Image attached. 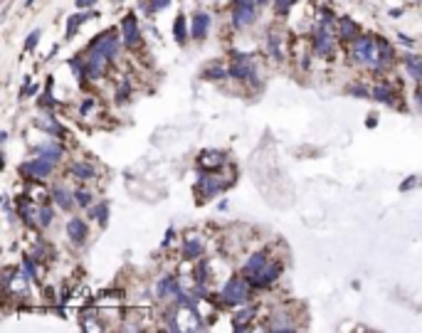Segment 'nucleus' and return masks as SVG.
Masks as SVG:
<instances>
[{"instance_id": "1", "label": "nucleus", "mask_w": 422, "mask_h": 333, "mask_svg": "<svg viewBox=\"0 0 422 333\" xmlns=\"http://www.w3.org/2000/svg\"><path fill=\"white\" fill-rule=\"evenodd\" d=\"M252 281L247 277H232L227 279L222 291H220V301L222 304H230V306H242V304H249L252 299Z\"/></svg>"}, {"instance_id": "2", "label": "nucleus", "mask_w": 422, "mask_h": 333, "mask_svg": "<svg viewBox=\"0 0 422 333\" xmlns=\"http://www.w3.org/2000/svg\"><path fill=\"white\" fill-rule=\"evenodd\" d=\"M230 183H232V180H225V178H217V175H212V173H208V170H200L198 185H195V193H198L203 200H208V198L222 193Z\"/></svg>"}, {"instance_id": "3", "label": "nucleus", "mask_w": 422, "mask_h": 333, "mask_svg": "<svg viewBox=\"0 0 422 333\" xmlns=\"http://www.w3.org/2000/svg\"><path fill=\"white\" fill-rule=\"evenodd\" d=\"M353 57L358 62H365L370 67L378 64V40H373V37L368 35H361L353 40Z\"/></svg>"}, {"instance_id": "4", "label": "nucleus", "mask_w": 422, "mask_h": 333, "mask_svg": "<svg viewBox=\"0 0 422 333\" xmlns=\"http://www.w3.org/2000/svg\"><path fill=\"white\" fill-rule=\"evenodd\" d=\"M52 170H55V163L47 161V158H42V156H37V158H32V161H25V163L20 166V173L27 175L30 180H45Z\"/></svg>"}, {"instance_id": "5", "label": "nucleus", "mask_w": 422, "mask_h": 333, "mask_svg": "<svg viewBox=\"0 0 422 333\" xmlns=\"http://www.w3.org/2000/svg\"><path fill=\"white\" fill-rule=\"evenodd\" d=\"M333 25H326L319 20V27L314 32V50L319 57H328L333 52V32H331Z\"/></svg>"}, {"instance_id": "6", "label": "nucleus", "mask_w": 422, "mask_h": 333, "mask_svg": "<svg viewBox=\"0 0 422 333\" xmlns=\"http://www.w3.org/2000/svg\"><path fill=\"white\" fill-rule=\"evenodd\" d=\"M99 52V55H104L106 59H114L119 55V35H114V32H104L101 37H96V40L92 42V47H89V52Z\"/></svg>"}, {"instance_id": "7", "label": "nucleus", "mask_w": 422, "mask_h": 333, "mask_svg": "<svg viewBox=\"0 0 422 333\" xmlns=\"http://www.w3.org/2000/svg\"><path fill=\"white\" fill-rule=\"evenodd\" d=\"M282 274V264L277 262H267V267H262L254 277H249V281L257 286V289H267V286H272Z\"/></svg>"}, {"instance_id": "8", "label": "nucleus", "mask_w": 422, "mask_h": 333, "mask_svg": "<svg viewBox=\"0 0 422 333\" xmlns=\"http://www.w3.org/2000/svg\"><path fill=\"white\" fill-rule=\"evenodd\" d=\"M257 0H240V3H235V10H232V22L237 27H245L254 20L257 15Z\"/></svg>"}, {"instance_id": "9", "label": "nucleus", "mask_w": 422, "mask_h": 333, "mask_svg": "<svg viewBox=\"0 0 422 333\" xmlns=\"http://www.w3.org/2000/svg\"><path fill=\"white\" fill-rule=\"evenodd\" d=\"M230 77L232 79H237V82H254L257 77H254V62H232L230 64Z\"/></svg>"}, {"instance_id": "10", "label": "nucleus", "mask_w": 422, "mask_h": 333, "mask_svg": "<svg viewBox=\"0 0 422 333\" xmlns=\"http://www.w3.org/2000/svg\"><path fill=\"white\" fill-rule=\"evenodd\" d=\"M121 32H124V42L129 47H136L138 45V22H136V15L134 13H129L121 20Z\"/></svg>"}, {"instance_id": "11", "label": "nucleus", "mask_w": 422, "mask_h": 333, "mask_svg": "<svg viewBox=\"0 0 422 333\" xmlns=\"http://www.w3.org/2000/svg\"><path fill=\"white\" fill-rule=\"evenodd\" d=\"M87 222L84 220H79V217H72L69 222H67V235H69V240L74 242V244H84L87 242Z\"/></svg>"}, {"instance_id": "12", "label": "nucleus", "mask_w": 422, "mask_h": 333, "mask_svg": "<svg viewBox=\"0 0 422 333\" xmlns=\"http://www.w3.org/2000/svg\"><path fill=\"white\" fill-rule=\"evenodd\" d=\"M208 30H210V15L208 13H195L193 15V25H190V35H193L195 40H205Z\"/></svg>"}, {"instance_id": "13", "label": "nucleus", "mask_w": 422, "mask_h": 333, "mask_svg": "<svg viewBox=\"0 0 422 333\" xmlns=\"http://www.w3.org/2000/svg\"><path fill=\"white\" fill-rule=\"evenodd\" d=\"M336 25H338V40H343V42H353L356 37H358V25H356L351 18H341Z\"/></svg>"}, {"instance_id": "14", "label": "nucleus", "mask_w": 422, "mask_h": 333, "mask_svg": "<svg viewBox=\"0 0 422 333\" xmlns=\"http://www.w3.org/2000/svg\"><path fill=\"white\" fill-rule=\"evenodd\" d=\"M393 62H395V50L385 40H378V64H375V69L380 72V69H385Z\"/></svg>"}, {"instance_id": "15", "label": "nucleus", "mask_w": 422, "mask_h": 333, "mask_svg": "<svg viewBox=\"0 0 422 333\" xmlns=\"http://www.w3.org/2000/svg\"><path fill=\"white\" fill-rule=\"evenodd\" d=\"M267 262H269V259H267V252H257V254H252L249 259H247V262H245V269H242V274L249 279V277H254L262 267H267Z\"/></svg>"}, {"instance_id": "16", "label": "nucleus", "mask_w": 422, "mask_h": 333, "mask_svg": "<svg viewBox=\"0 0 422 333\" xmlns=\"http://www.w3.org/2000/svg\"><path fill=\"white\" fill-rule=\"evenodd\" d=\"M104 69H106V57L92 50V55L87 59V74L94 79V77H99V74H104Z\"/></svg>"}, {"instance_id": "17", "label": "nucleus", "mask_w": 422, "mask_h": 333, "mask_svg": "<svg viewBox=\"0 0 422 333\" xmlns=\"http://www.w3.org/2000/svg\"><path fill=\"white\" fill-rule=\"evenodd\" d=\"M37 156H42V158H47V161H52V163H57V161L62 158V146H59L57 141H50V143H42L40 148H37Z\"/></svg>"}, {"instance_id": "18", "label": "nucleus", "mask_w": 422, "mask_h": 333, "mask_svg": "<svg viewBox=\"0 0 422 333\" xmlns=\"http://www.w3.org/2000/svg\"><path fill=\"white\" fill-rule=\"evenodd\" d=\"M156 291H158V296H175V294L180 291V284H178V279H173V277H163V279L158 281Z\"/></svg>"}, {"instance_id": "19", "label": "nucleus", "mask_w": 422, "mask_h": 333, "mask_svg": "<svg viewBox=\"0 0 422 333\" xmlns=\"http://www.w3.org/2000/svg\"><path fill=\"white\" fill-rule=\"evenodd\" d=\"M370 96H373L375 101H383V104H395V92H393L388 84H378V87H373Z\"/></svg>"}, {"instance_id": "20", "label": "nucleus", "mask_w": 422, "mask_h": 333, "mask_svg": "<svg viewBox=\"0 0 422 333\" xmlns=\"http://www.w3.org/2000/svg\"><path fill=\"white\" fill-rule=\"evenodd\" d=\"M289 318H291L289 314H274L269 328L272 331H294L296 328V321H289Z\"/></svg>"}, {"instance_id": "21", "label": "nucleus", "mask_w": 422, "mask_h": 333, "mask_svg": "<svg viewBox=\"0 0 422 333\" xmlns=\"http://www.w3.org/2000/svg\"><path fill=\"white\" fill-rule=\"evenodd\" d=\"M200 252H203V242H200V240L188 237V240L183 242V257H185V259H198Z\"/></svg>"}, {"instance_id": "22", "label": "nucleus", "mask_w": 422, "mask_h": 333, "mask_svg": "<svg viewBox=\"0 0 422 333\" xmlns=\"http://www.w3.org/2000/svg\"><path fill=\"white\" fill-rule=\"evenodd\" d=\"M69 170H72V175H77L79 180H92L94 178V168L89 163H84V161H74L69 166Z\"/></svg>"}, {"instance_id": "23", "label": "nucleus", "mask_w": 422, "mask_h": 333, "mask_svg": "<svg viewBox=\"0 0 422 333\" xmlns=\"http://www.w3.org/2000/svg\"><path fill=\"white\" fill-rule=\"evenodd\" d=\"M52 200H55V205L59 207V210H69L77 200H74V195H69L64 188H55V193H52Z\"/></svg>"}, {"instance_id": "24", "label": "nucleus", "mask_w": 422, "mask_h": 333, "mask_svg": "<svg viewBox=\"0 0 422 333\" xmlns=\"http://www.w3.org/2000/svg\"><path fill=\"white\" fill-rule=\"evenodd\" d=\"M267 50H269V55L277 59V62H282L284 59V52H282V37L279 35H269V37H267Z\"/></svg>"}, {"instance_id": "25", "label": "nucleus", "mask_w": 422, "mask_h": 333, "mask_svg": "<svg viewBox=\"0 0 422 333\" xmlns=\"http://www.w3.org/2000/svg\"><path fill=\"white\" fill-rule=\"evenodd\" d=\"M173 35H175V42H178V45H185V40H188V25H185V18H183V15L175 18Z\"/></svg>"}, {"instance_id": "26", "label": "nucleus", "mask_w": 422, "mask_h": 333, "mask_svg": "<svg viewBox=\"0 0 422 333\" xmlns=\"http://www.w3.org/2000/svg\"><path fill=\"white\" fill-rule=\"evenodd\" d=\"M92 217L99 222V225H106V220H109V203L106 200H101L94 210H92Z\"/></svg>"}, {"instance_id": "27", "label": "nucleus", "mask_w": 422, "mask_h": 333, "mask_svg": "<svg viewBox=\"0 0 422 333\" xmlns=\"http://www.w3.org/2000/svg\"><path fill=\"white\" fill-rule=\"evenodd\" d=\"M52 217H55V210L47 207V205H42L40 212H37V225H40V227H47L50 222H52Z\"/></svg>"}, {"instance_id": "28", "label": "nucleus", "mask_w": 422, "mask_h": 333, "mask_svg": "<svg viewBox=\"0 0 422 333\" xmlns=\"http://www.w3.org/2000/svg\"><path fill=\"white\" fill-rule=\"evenodd\" d=\"M92 15H94V13H87V15H72V18L67 20V22H69V25H67V37H72V35L77 32V27H79L87 18H92Z\"/></svg>"}, {"instance_id": "29", "label": "nucleus", "mask_w": 422, "mask_h": 333, "mask_svg": "<svg viewBox=\"0 0 422 333\" xmlns=\"http://www.w3.org/2000/svg\"><path fill=\"white\" fill-rule=\"evenodd\" d=\"M208 269H210L208 259H198V267H195V281L198 284H205L208 281Z\"/></svg>"}, {"instance_id": "30", "label": "nucleus", "mask_w": 422, "mask_h": 333, "mask_svg": "<svg viewBox=\"0 0 422 333\" xmlns=\"http://www.w3.org/2000/svg\"><path fill=\"white\" fill-rule=\"evenodd\" d=\"M254 316V309L249 306V309H245V311H237V316H235V328H247V321Z\"/></svg>"}, {"instance_id": "31", "label": "nucleus", "mask_w": 422, "mask_h": 333, "mask_svg": "<svg viewBox=\"0 0 422 333\" xmlns=\"http://www.w3.org/2000/svg\"><path fill=\"white\" fill-rule=\"evenodd\" d=\"M22 272H25V277H27L30 281L37 279V267H35V259H32V257L22 259Z\"/></svg>"}, {"instance_id": "32", "label": "nucleus", "mask_w": 422, "mask_h": 333, "mask_svg": "<svg viewBox=\"0 0 422 333\" xmlns=\"http://www.w3.org/2000/svg\"><path fill=\"white\" fill-rule=\"evenodd\" d=\"M405 64H407V72L415 77V82H420L422 79V59H407Z\"/></svg>"}, {"instance_id": "33", "label": "nucleus", "mask_w": 422, "mask_h": 333, "mask_svg": "<svg viewBox=\"0 0 422 333\" xmlns=\"http://www.w3.org/2000/svg\"><path fill=\"white\" fill-rule=\"evenodd\" d=\"M227 74H230V72H225L222 67H210V69L203 72V77H205V79H225Z\"/></svg>"}, {"instance_id": "34", "label": "nucleus", "mask_w": 422, "mask_h": 333, "mask_svg": "<svg viewBox=\"0 0 422 333\" xmlns=\"http://www.w3.org/2000/svg\"><path fill=\"white\" fill-rule=\"evenodd\" d=\"M74 200H77V205H79V207H89V205H92V193L77 190V193H74Z\"/></svg>"}, {"instance_id": "35", "label": "nucleus", "mask_w": 422, "mask_h": 333, "mask_svg": "<svg viewBox=\"0 0 422 333\" xmlns=\"http://www.w3.org/2000/svg\"><path fill=\"white\" fill-rule=\"evenodd\" d=\"M294 3H296V0H274V10H277V15H287V13L291 10Z\"/></svg>"}, {"instance_id": "36", "label": "nucleus", "mask_w": 422, "mask_h": 333, "mask_svg": "<svg viewBox=\"0 0 422 333\" xmlns=\"http://www.w3.org/2000/svg\"><path fill=\"white\" fill-rule=\"evenodd\" d=\"M37 126H42V129H47V131H50V133H55V136H59V133H62V126H59V124H57L55 119H45L42 124L37 121Z\"/></svg>"}, {"instance_id": "37", "label": "nucleus", "mask_w": 422, "mask_h": 333, "mask_svg": "<svg viewBox=\"0 0 422 333\" xmlns=\"http://www.w3.org/2000/svg\"><path fill=\"white\" fill-rule=\"evenodd\" d=\"M40 30H35V32H30V37H27V40H25V50H35L37 47V40H40Z\"/></svg>"}, {"instance_id": "38", "label": "nucleus", "mask_w": 422, "mask_h": 333, "mask_svg": "<svg viewBox=\"0 0 422 333\" xmlns=\"http://www.w3.org/2000/svg\"><path fill=\"white\" fill-rule=\"evenodd\" d=\"M129 92H131V87H129V82H124V84H121V89L116 92V99H119V101H126Z\"/></svg>"}, {"instance_id": "39", "label": "nucleus", "mask_w": 422, "mask_h": 333, "mask_svg": "<svg viewBox=\"0 0 422 333\" xmlns=\"http://www.w3.org/2000/svg\"><path fill=\"white\" fill-rule=\"evenodd\" d=\"M348 94H356V96H368V89H365L363 84H358V87H348Z\"/></svg>"}, {"instance_id": "40", "label": "nucleus", "mask_w": 422, "mask_h": 333, "mask_svg": "<svg viewBox=\"0 0 422 333\" xmlns=\"http://www.w3.org/2000/svg\"><path fill=\"white\" fill-rule=\"evenodd\" d=\"M168 3H171V0H153L151 10H163V8H168Z\"/></svg>"}, {"instance_id": "41", "label": "nucleus", "mask_w": 422, "mask_h": 333, "mask_svg": "<svg viewBox=\"0 0 422 333\" xmlns=\"http://www.w3.org/2000/svg\"><path fill=\"white\" fill-rule=\"evenodd\" d=\"M417 180H420V178H415V175H410V178H407V183H403V185H400V190H410V188H412V185H417Z\"/></svg>"}, {"instance_id": "42", "label": "nucleus", "mask_w": 422, "mask_h": 333, "mask_svg": "<svg viewBox=\"0 0 422 333\" xmlns=\"http://www.w3.org/2000/svg\"><path fill=\"white\" fill-rule=\"evenodd\" d=\"M171 240H173V230H168V232H166V240H163V247H168V244H171Z\"/></svg>"}, {"instance_id": "43", "label": "nucleus", "mask_w": 422, "mask_h": 333, "mask_svg": "<svg viewBox=\"0 0 422 333\" xmlns=\"http://www.w3.org/2000/svg\"><path fill=\"white\" fill-rule=\"evenodd\" d=\"M92 0H77V8H89Z\"/></svg>"}, {"instance_id": "44", "label": "nucleus", "mask_w": 422, "mask_h": 333, "mask_svg": "<svg viewBox=\"0 0 422 333\" xmlns=\"http://www.w3.org/2000/svg\"><path fill=\"white\" fill-rule=\"evenodd\" d=\"M415 99H417V104H420V109H422V89H415Z\"/></svg>"}, {"instance_id": "45", "label": "nucleus", "mask_w": 422, "mask_h": 333, "mask_svg": "<svg viewBox=\"0 0 422 333\" xmlns=\"http://www.w3.org/2000/svg\"><path fill=\"white\" fill-rule=\"evenodd\" d=\"M32 3H35V0H27V5H32Z\"/></svg>"}, {"instance_id": "46", "label": "nucleus", "mask_w": 422, "mask_h": 333, "mask_svg": "<svg viewBox=\"0 0 422 333\" xmlns=\"http://www.w3.org/2000/svg\"><path fill=\"white\" fill-rule=\"evenodd\" d=\"M232 3H240V0H232Z\"/></svg>"}]
</instances>
